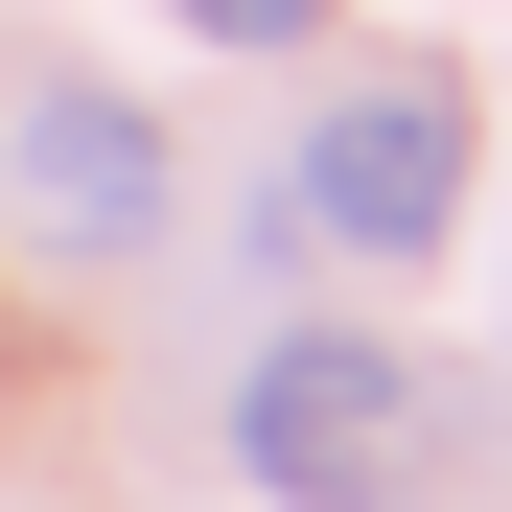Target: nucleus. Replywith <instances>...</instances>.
Returning <instances> with one entry per match:
<instances>
[{
  "label": "nucleus",
  "mask_w": 512,
  "mask_h": 512,
  "mask_svg": "<svg viewBox=\"0 0 512 512\" xmlns=\"http://www.w3.org/2000/svg\"><path fill=\"white\" fill-rule=\"evenodd\" d=\"M0 210H24V256H140L163 233V117L140 94H24V140H0Z\"/></svg>",
  "instance_id": "7ed1b4c3"
},
{
  "label": "nucleus",
  "mask_w": 512,
  "mask_h": 512,
  "mask_svg": "<svg viewBox=\"0 0 512 512\" xmlns=\"http://www.w3.org/2000/svg\"><path fill=\"white\" fill-rule=\"evenodd\" d=\"M163 24H187V47H303L326 0H163Z\"/></svg>",
  "instance_id": "20e7f679"
},
{
  "label": "nucleus",
  "mask_w": 512,
  "mask_h": 512,
  "mask_svg": "<svg viewBox=\"0 0 512 512\" xmlns=\"http://www.w3.org/2000/svg\"><path fill=\"white\" fill-rule=\"evenodd\" d=\"M280 210L350 233V256H443V233H466V117H443V94H326Z\"/></svg>",
  "instance_id": "f03ea898"
},
{
  "label": "nucleus",
  "mask_w": 512,
  "mask_h": 512,
  "mask_svg": "<svg viewBox=\"0 0 512 512\" xmlns=\"http://www.w3.org/2000/svg\"><path fill=\"white\" fill-rule=\"evenodd\" d=\"M233 466L256 512H419L466 466V396L396 350V326H280V350L233 373Z\"/></svg>",
  "instance_id": "f257e3e1"
}]
</instances>
